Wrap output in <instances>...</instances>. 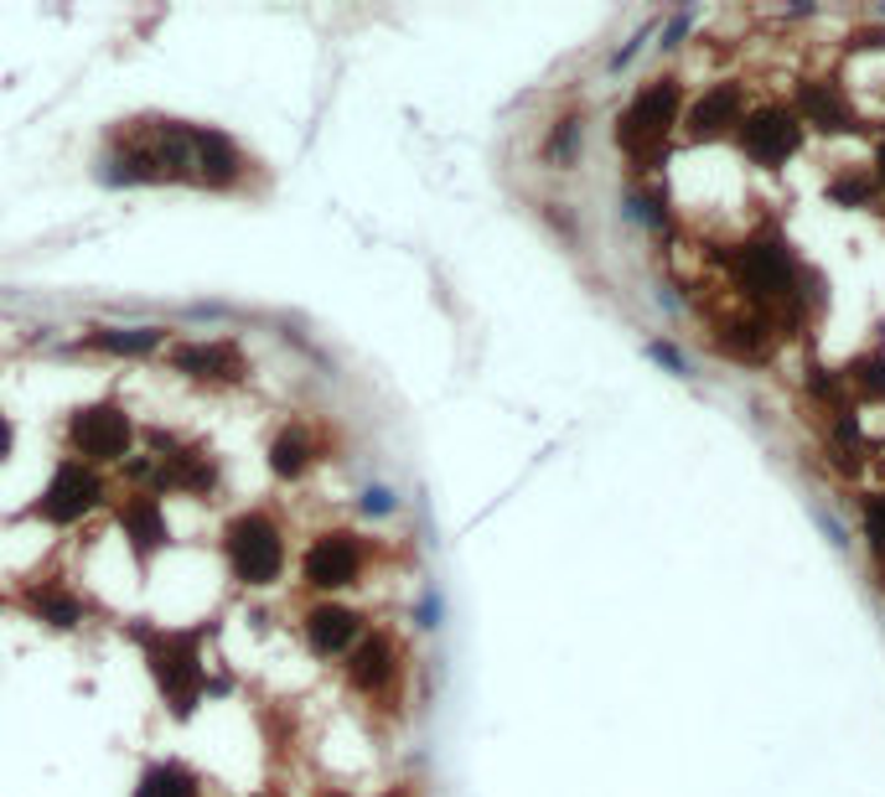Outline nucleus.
Masks as SVG:
<instances>
[{
  "mask_svg": "<svg viewBox=\"0 0 885 797\" xmlns=\"http://www.w3.org/2000/svg\"><path fill=\"white\" fill-rule=\"evenodd\" d=\"M223 554H228L234 580L244 585H275L285 575V534L270 513H238L223 534Z\"/></svg>",
  "mask_w": 885,
  "mask_h": 797,
  "instance_id": "1",
  "label": "nucleus"
},
{
  "mask_svg": "<svg viewBox=\"0 0 885 797\" xmlns=\"http://www.w3.org/2000/svg\"><path fill=\"white\" fill-rule=\"evenodd\" d=\"M673 125H684V83L679 78H652V83H642L632 109L621 114L616 141L627 145L632 156H652L673 135Z\"/></svg>",
  "mask_w": 885,
  "mask_h": 797,
  "instance_id": "2",
  "label": "nucleus"
},
{
  "mask_svg": "<svg viewBox=\"0 0 885 797\" xmlns=\"http://www.w3.org/2000/svg\"><path fill=\"white\" fill-rule=\"evenodd\" d=\"M130 435H135V425H130V415H125V409H114V404L78 409V415H72V425H68L72 461H83V467L125 461V456H130Z\"/></svg>",
  "mask_w": 885,
  "mask_h": 797,
  "instance_id": "3",
  "label": "nucleus"
},
{
  "mask_svg": "<svg viewBox=\"0 0 885 797\" xmlns=\"http://www.w3.org/2000/svg\"><path fill=\"white\" fill-rule=\"evenodd\" d=\"M99 497H104L99 471L68 456V461L53 471V482L42 487V497H36V518H47V524L68 528V524H78L83 513H93V507H99Z\"/></svg>",
  "mask_w": 885,
  "mask_h": 797,
  "instance_id": "4",
  "label": "nucleus"
},
{
  "mask_svg": "<svg viewBox=\"0 0 885 797\" xmlns=\"http://www.w3.org/2000/svg\"><path fill=\"white\" fill-rule=\"evenodd\" d=\"M741 145H746V156L757 166H782L787 156H797L803 150V120H797L793 109H757V114H746L741 120Z\"/></svg>",
  "mask_w": 885,
  "mask_h": 797,
  "instance_id": "5",
  "label": "nucleus"
},
{
  "mask_svg": "<svg viewBox=\"0 0 885 797\" xmlns=\"http://www.w3.org/2000/svg\"><path fill=\"white\" fill-rule=\"evenodd\" d=\"M301 575H306L311 591H347V585H358L362 543L352 539V534H322V539L306 549Z\"/></svg>",
  "mask_w": 885,
  "mask_h": 797,
  "instance_id": "6",
  "label": "nucleus"
},
{
  "mask_svg": "<svg viewBox=\"0 0 885 797\" xmlns=\"http://www.w3.org/2000/svg\"><path fill=\"white\" fill-rule=\"evenodd\" d=\"M741 89L736 83H709L694 104L684 109V130L694 141H720L725 130H741Z\"/></svg>",
  "mask_w": 885,
  "mask_h": 797,
  "instance_id": "7",
  "label": "nucleus"
},
{
  "mask_svg": "<svg viewBox=\"0 0 885 797\" xmlns=\"http://www.w3.org/2000/svg\"><path fill=\"white\" fill-rule=\"evenodd\" d=\"M150 658H156V678H161V688L171 694V705L187 715V709H192V699H198V684H202L198 648H192L187 637H166V642L150 652Z\"/></svg>",
  "mask_w": 885,
  "mask_h": 797,
  "instance_id": "8",
  "label": "nucleus"
},
{
  "mask_svg": "<svg viewBox=\"0 0 885 797\" xmlns=\"http://www.w3.org/2000/svg\"><path fill=\"white\" fill-rule=\"evenodd\" d=\"M358 637H362V616L337 606V600H322V606L306 611V642L316 658H343V652L358 648Z\"/></svg>",
  "mask_w": 885,
  "mask_h": 797,
  "instance_id": "9",
  "label": "nucleus"
},
{
  "mask_svg": "<svg viewBox=\"0 0 885 797\" xmlns=\"http://www.w3.org/2000/svg\"><path fill=\"white\" fill-rule=\"evenodd\" d=\"M394 673H399V652L383 632L358 637V648L347 652V678H352L358 694H383L394 684Z\"/></svg>",
  "mask_w": 885,
  "mask_h": 797,
  "instance_id": "10",
  "label": "nucleus"
},
{
  "mask_svg": "<svg viewBox=\"0 0 885 797\" xmlns=\"http://www.w3.org/2000/svg\"><path fill=\"white\" fill-rule=\"evenodd\" d=\"M187 379H208V383H234L244 379V358H238L234 343H192V347H177L171 352Z\"/></svg>",
  "mask_w": 885,
  "mask_h": 797,
  "instance_id": "11",
  "label": "nucleus"
},
{
  "mask_svg": "<svg viewBox=\"0 0 885 797\" xmlns=\"http://www.w3.org/2000/svg\"><path fill=\"white\" fill-rule=\"evenodd\" d=\"M120 528H125V539L135 543L141 554L161 549V543H166V513H161V503H156L150 492H130L125 507H120Z\"/></svg>",
  "mask_w": 885,
  "mask_h": 797,
  "instance_id": "12",
  "label": "nucleus"
},
{
  "mask_svg": "<svg viewBox=\"0 0 885 797\" xmlns=\"http://www.w3.org/2000/svg\"><path fill=\"white\" fill-rule=\"evenodd\" d=\"M797 104H803V120L814 130H854V109L844 104V93L833 89V83H824V78H814V83H803L797 89Z\"/></svg>",
  "mask_w": 885,
  "mask_h": 797,
  "instance_id": "13",
  "label": "nucleus"
},
{
  "mask_svg": "<svg viewBox=\"0 0 885 797\" xmlns=\"http://www.w3.org/2000/svg\"><path fill=\"white\" fill-rule=\"evenodd\" d=\"M161 487L171 492H208L213 487V461L202 451H181L171 461H161Z\"/></svg>",
  "mask_w": 885,
  "mask_h": 797,
  "instance_id": "14",
  "label": "nucleus"
},
{
  "mask_svg": "<svg viewBox=\"0 0 885 797\" xmlns=\"http://www.w3.org/2000/svg\"><path fill=\"white\" fill-rule=\"evenodd\" d=\"M135 797H198V777L187 766H177V761H156L141 777Z\"/></svg>",
  "mask_w": 885,
  "mask_h": 797,
  "instance_id": "15",
  "label": "nucleus"
},
{
  "mask_svg": "<svg viewBox=\"0 0 885 797\" xmlns=\"http://www.w3.org/2000/svg\"><path fill=\"white\" fill-rule=\"evenodd\" d=\"M844 389L885 404V347H875V352H865V358H854L850 368H844Z\"/></svg>",
  "mask_w": 885,
  "mask_h": 797,
  "instance_id": "16",
  "label": "nucleus"
},
{
  "mask_svg": "<svg viewBox=\"0 0 885 797\" xmlns=\"http://www.w3.org/2000/svg\"><path fill=\"white\" fill-rule=\"evenodd\" d=\"M270 467L280 476H301L311 467V446H306V430H280L270 446Z\"/></svg>",
  "mask_w": 885,
  "mask_h": 797,
  "instance_id": "17",
  "label": "nucleus"
},
{
  "mask_svg": "<svg viewBox=\"0 0 885 797\" xmlns=\"http://www.w3.org/2000/svg\"><path fill=\"white\" fill-rule=\"evenodd\" d=\"M875 192H881V187H875V171H850V166H844V171H833V181H829V198L839 202V207H850V202L854 207H865V202H875Z\"/></svg>",
  "mask_w": 885,
  "mask_h": 797,
  "instance_id": "18",
  "label": "nucleus"
},
{
  "mask_svg": "<svg viewBox=\"0 0 885 797\" xmlns=\"http://www.w3.org/2000/svg\"><path fill=\"white\" fill-rule=\"evenodd\" d=\"M166 332H156V326H135V332H93L89 347H104V352H125V358H135V352H150V347H161Z\"/></svg>",
  "mask_w": 885,
  "mask_h": 797,
  "instance_id": "19",
  "label": "nucleus"
},
{
  "mask_svg": "<svg viewBox=\"0 0 885 797\" xmlns=\"http://www.w3.org/2000/svg\"><path fill=\"white\" fill-rule=\"evenodd\" d=\"M32 611L42 616V621H53V627H72V621L83 616V606H78L68 591H42V596L32 600Z\"/></svg>",
  "mask_w": 885,
  "mask_h": 797,
  "instance_id": "20",
  "label": "nucleus"
},
{
  "mask_svg": "<svg viewBox=\"0 0 885 797\" xmlns=\"http://www.w3.org/2000/svg\"><path fill=\"white\" fill-rule=\"evenodd\" d=\"M362 507H368V513H389V492H368Z\"/></svg>",
  "mask_w": 885,
  "mask_h": 797,
  "instance_id": "21",
  "label": "nucleus"
},
{
  "mask_svg": "<svg viewBox=\"0 0 885 797\" xmlns=\"http://www.w3.org/2000/svg\"><path fill=\"white\" fill-rule=\"evenodd\" d=\"M5 456H11V419L0 415V461H5Z\"/></svg>",
  "mask_w": 885,
  "mask_h": 797,
  "instance_id": "22",
  "label": "nucleus"
},
{
  "mask_svg": "<svg viewBox=\"0 0 885 797\" xmlns=\"http://www.w3.org/2000/svg\"><path fill=\"white\" fill-rule=\"evenodd\" d=\"M875 187H885V141H881V150H875Z\"/></svg>",
  "mask_w": 885,
  "mask_h": 797,
  "instance_id": "23",
  "label": "nucleus"
}]
</instances>
